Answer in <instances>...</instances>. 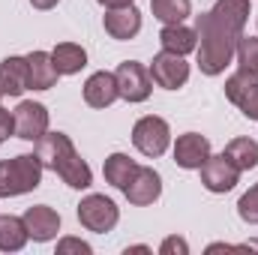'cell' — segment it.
Listing matches in <instances>:
<instances>
[{
    "instance_id": "cell-1",
    "label": "cell",
    "mask_w": 258,
    "mask_h": 255,
    "mask_svg": "<svg viewBox=\"0 0 258 255\" xmlns=\"http://www.w3.org/2000/svg\"><path fill=\"white\" fill-rule=\"evenodd\" d=\"M249 0H216L210 12L195 18L198 33V69L204 75H222L225 66L234 60L237 42L249 21Z\"/></svg>"
},
{
    "instance_id": "cell-2",
    "label": "cell",
    "mask_w": 258,
    "mask_h": 255,
    "mask_svg": "<svg viewBox=\"0 0 258 255\" xmlns=\"http://www.w3.org/2000/svg\"><path fill=\"white\" fill-rule=\"evenodd\" d=\"M36 156H39V162L45 168H51L66 186H72V189H87L93 183L90 165L75 153L69 135H63V132H45L36 141Z\"/></svg>"
},
{
    "instance_id": "cell-3",
    "label": "cell",
    "mask_w": 258,
    "mask_h": 255,
    "mask_svg": "<svg viewBox=\"0 0 258 255\" xmlns=\"http://www.w3.org/2000/svg\"><path fill=\"white\" fill-rule=\"evenodd\" d=\"M45 165L36 153H18L12 159H0V198H15L33 192L42 183Z\"/></svg>"
},
{
    "instance_id": "cell-4",
    "label": "cell",
    "mask_w": 258,
    "mask_h": 255,
    "mask_svg": "<svg viewBox=\"0 0 258 255\" xmlns=\"http://www.w3.org/2000/svg\"><path fill=\"white\" fill-rule=\"evenodd\" d=\"M120 219V210L111 198L105 195H87L81 198L78 204V222L87 228V231H96V234H108Z\"/></svg>"
},
{
    "instance_id": "cell-5",
    "label": "cell",
    "mask_w": 258,
    "mask_h": 255,
    "mask_svg": "<svg viewBox=\"0 0 258 255\" xmlns=\"http://www.w3.org/2000/svg\"><path fill=\"white\" fill-rule=\"evenodd\" d=\"M132 144H135L144 156L156 159V156H162V153L168 150V144H171V129H168V123H165L162 117L147 114V117H141V120L132 126Z\"/></svg>"
},
{
    "instance_id": "cell-6",
    "label": "cell",
    "mask_w": 258,
    "mask_h": 255,
    "mask_svg": "<svg viewBox=\"0 0 258 255\" xmlns=\"http://www.w3.org/2000/svg\"><path fill=\"white\" fill-rule=\"evenodd\" d=\"M225 96L243 111V117L258 120V72L240 66V69L225 81Z\"/></svg>"
},
{
    "instance_id": "cell-7",
    "label": "cell",
    "mask_w": 258,
    "mask_h": 255,
    "mask_svg": "<svg viewBox=\"0 0 258 255\" xmlns=\"http://www.w3.org/2000/svg\"><path fill=\"white\" fill-rule=\"evenodd\" d=\"M114 78H117V90L126 102H144L153 90V78H150L147 66L138 60H123L114 69Z\"/></svg>"
},
{
    "instance_id": "cell-8",
    "label": "cell",
    "mask_w": 258,
    "mask_h": 255,
    "mask_svg": "<svg viewBox=\"0 0 258 255\" xmlns=\"http://www.w3.org/2000/svg\"><path fill=\"white\" fill-rule=\"evenodd\" d=\"M198 171H201L204 189H210V192H231L237 186V180H240V168H237L225 153H219V156L210 153Z\"/></svg>"
},
{
    "instance_id": "cell-9",
    "label": "cell",
    "mask_w": 258,
    "mask_h": 255,
    "mask_svg": "<svg viewBox=\"0 0 258 255\" xmlns=\"http://www.w3.org/2000/svg\"><path fill=\"white\" fill-rule=\"evenodd\" d=\"M147 72H150L153 84H159V87H165V90H177V87H183L186 78H189V63H186L180 54L159 51V54L150 60Z\"/></svg>"
},
{
    "instance_id": "cell-10",
    "label": "cell",
    "mask_w": 258,
    "mask_h": 255,
    "mask_svg": "<svg viewBox=\"0 0 258 255\" xmlns=\"http://www.w3.org/2000/svg\"><path fill=\"white\" fill-rule=\"evenodd\" d=\"M15 135L24 138V141H39L45 132H48V108L42 102H21L15 111Z\"/></svg>"
},
{
    "instance_id": "cell-11",
    "label": "cell",
    "mask_w": 258,
    "mask_h": 255,
    "mask_svg": "<svg viewBox=\"0 0 258 255\" xmlns=\"http://www.w3.org/2000/svg\"><path fill=\"white\" fill-rule=\"evenodd\" d=\"M21 219H24V225H27L30 240H36V243H48V240H54L57 231H60V213H57L54 207H48V204H33V207H27Z\"/></svg>"
},
{
    "instance_id": "cell-12",
    "label": "cell",
    "mask_w": 258,
    "mask_h": 255,
    "mask_svg": "<svg viewBox=\"0 0 258 255\" xmlns=\"http://www.w3.org/2000/svg\"><path fill=\"white\" fill-rule=\"evenodd\" d=\"M123 195H126L129 204H135V207H147V204H153V201L162 195V177H159L153 168L138 165V171L132 174V180L126 183Z\"/></svg>"
},
{
    "instance_id": "cell-13",
    "label": "cell",
    "mask_w": 258,
    "mask_h": 255,
    "mask_svg": "<svg viewBox=\"0 0 258 255\" xmlns=\"http://www.w3.org/2000/svg\"><path fill=\"white\" fill-rule=\"evenodd\" d=\"M120 96V90H117V78H114V72H93L87 81H84V102L90 105V108H108L114 99Z\"/></svg>"
},
{
    "instance_id": "cell-14",
    "label": "cell",
    "mask_w": 258,
    "mask_h": 255,
    "mask_svg": "<svg viewBox=\"0 0 258 255\" xmlns=\"http://www.w3.org/2000/svg\"><path fill=\"white\" fill-rule=\"evenodd\" d=\"M210 156V141L198 132H186L174 144V162L180 168H201L204 159Z\"/></svg>"
},
{
    "instance_id": "cell-15",
    "label": "cell",
    "mask_w": 258,
    "mask_h": 255,
    "mask_svg": "<svg viewBox=\"0 0 258 255\" xmlns=\"http://www.w3.org/2000/svg\"><path fill=\"white\" fill-rule=\"evenodd\" d=\"M60 72L48 51H30L27 54V84L30 90H51L57 84Z\"/></svg>"
},
{
    "instance_id": "cell-16",
    "label": "cell",
    "mask_w": 258,
    "mask_h": 255,
    "mask_svg": "<svg viewBox=\"0 0 258 255\" xmlns=\"http://www.w3.org/2000/svg\"><path fill=\"white\" fill-rule=\"evenodd\" d=\"M105 33L111 39H132L141 30V12L135 6H120V9H108L105 12Z\"/></svg>"
},
{
    "instance_id": "cell-17",
    "label": "cell",
    "mask_w": 258,
    "mask_h": 255,
    "mask_svg": "<svg viewBox=\"0 0 258 255\" xmlns=\"http://www.w3.org/2000/svg\"><path fill=\"white\" fill-rule=\"evenodd\" d=\"M27 57H6L0 63V90L3 96H21L27 90Z\"/></svg>"
},
{
    "instance_id": "cell-18",
    "label": "cell",
    "mask_w": 258,
    "mask_h": 255,
    "mask_svg": "<svg viewBox=\"0 0 258 255\" xmlns=\"http://www.w3.org/2000/svg\"><path fill=\"white\" fill-rule=\"evenodd\" d=\"M159 42H162V51L186 57L189 51L198 48V33L189 30V27H183V24H165L159 30Z\"/></svg>"
},
{
    "instance_id": "cell-19",
    "label": "cell",
    "mask_w": 258,
    "mask_h": 255,
    "mask_svg": "<svg viewBox=\"0 0 258 255\" xmlns=\"http://www.w3.org/2000/svg\"><path fill=\"white\" fill-rule=\"evenodd\" d=\"M30 240L24 219L18 216H0V252H21L24 243Z\"/></svg>"
},
{
    "instance_id": "cell-20",
    "label": "cell",
    "mask_w": 258,
    "mask_h": 255,
    "mask_svg": "<svg viewBox=\"0 0 258 255\" xmlns=\"http://www.w3.org/2000/svg\"><path fill=\"white\" fill-rule=\"evenodd\" d=\"M135 171H138V162L129 159L126 153H111V156L105 159V165H102V174H105V180H108L114 189H126V183L132 180Z\"/></svg>"
},
{
    "instance_id": "cell-21",
    "label": "cell",
    "mask_w": 258,
    "mask_h": 255,
    "mask_svg": "<svg viewBox=\"0 0 258 255\" xmlns=\"http://www.w3.org/2000/svg\"><path fill=\"white\" fill-rule=\"evenodd\" d=\"M51 60H54L60 75H75V72H81L87 66V51L81 45H75V42H60V45H54Z\"/></svg>"
},
{
    "instance_id": "cell-22",
    "label": "cell",
    "mask_w": 258,
    "mask_h": 255,
    "mask_svg": "<svg viewBox=\"0 0 258 255\" xmlns=\"http://www.w3.org/2000/svg\"><path fill=\"white\" fill-rule=\"evenodd\" d=\"M222 153H225L240 171H249V168L258 165V141H252V138H231Z\"/></svg>"
},
{
    "instance_id": "cell-23",
    "label": "cell",
    "mask_w": 258,
    "mask_h": 255,
    "mask_svg": "<svg viewBox=\"0 0 258 255\" xmlns=\"http://www.w3.org/2000/svg\"><path fill=\"white\" fill-rule=\"evenodd\" d=\"M150 9L162 24H183L192 12V0H150Z\"/></svg>"
},
{
    "instance_id": "cell-24",
    "label": "cell",
    "mask_w": 258,
    "mask_h": 255,
    "mask_svg": "<svg viewBox=\"0 0 258 255\" xmlns=\"http://www.w3.org/2000/svg\"><path fill=\"white\" fill-rule=\"evenodd\" d=\"M237 60L243 69L258 72V36H240L237 42Z\"/></svg>"
},
{
    "instance_id": "cell-25",
    "label": "cell",
    "mask_w": 258,
    "mask_h": 255,
    "mask_svg": "<svg viewBox=\"0 0 258 255\" xmlns=\"http://www.w3.org/2000/svg\"><path fill=\"white\" fill-rule=\"evenodd\" d=\"M237 216H240L243 222H249V225H258V183L249 192L240 195V201H237Z\"/></svg>"
},
{
    "instance_id": "cell-26",
    "label": "cell",
    "mask_w": 258,
    "mask_h": 255,
    "mask_svg": "<svg viewBox=\"0 0 258 255\" xmlns=\"http://www.w3.org/2000/svg\"><path fill=\"white\" fill-rule=\"evenodd\" d=\"M90 255V243H84V240H78V237H63L60 243H57V255Z\"/></svg>"
},
{
    "instance_id": "cell-27",
    "label": "cell",
    "mask_w": 258,
    "mask_h": 255,
    "mask_svg": "<svg viewBox=\"0 0 258 255\" xmlns=\"http://www.w3.org/2000/svg\"><path fill=\"white\" fill-rule=\"evenodd\" d=\"M159 252L162 255H189V243L183 240V237H165L162 240V246H159Z\"/></svg>"
},
{
    "instance_id": "cell-28",
    "label": "cell",
    "mask_w": 258,
    "mask_h": 255,
    "mask_svg": "<svg viewBox=\"0 0 258 255\" xmlns=\"http://www.w3.org/2000/svg\"><path fill=\"white\" fill-rule=\"evenodd\" d=\"M9 135H15V117H12V111H6V108L0 105V144H3Z\"/></svg>"
},
{
    "instance_id": "cell-29",
    "label": "cell",
    "mask_w": 258,
    "mask_h": 255,
    "mask_svg": "<svg viewBox=\"0 0 258 255\" xmlns=\"http://www.w3.org/2000/svg\"><path fill=\"white\" fill-rule=\"evenodd\" d=\"M105 9H120V6H132L135 0H99Z\"/></svg>"
},
{
    "instance_id": "cell-30",
    "label": "cell",
    "mask_w": 258,
    "mask_h": 255,
    "mask_svg": "<svg viewBox=\"0 0 258 255\" xmlns=\"http://www.w3.org/2000/svg\"><path fill=\"white\" fill-rule=\"evenodd\" d=\"M30 3H33L36 9H54V6H57L60 0H30Z\"/></svg>"
},
{
    "instance_id": "cell-31",
    "label": "cell",
    "mask_w": 258,
    "mask_h": 255,
    "mask_svg": "<svg viewBox=\"0 0 258 255\" xmlns=\"http://www.w3.org/2000/svg\"><path fill=\"white\" fill-rule=\"evenodd\" d=\"M129 252H150V246H126V255Z\"/></svg>"
},
{
    "instance_id": "cell-32",
    "label": "cell",
    "mask_w": 258,
    "mask_h": 255,
    "mask_svg": "<svg viewBox=\"0 0 258 255\" xmlns=\"http://www.w3.org/2000/svg\"><path fill=\"white\" fill-rule=\"evenodd\" d=\"M0 99H3V90H0Z\"/></svg>"
}]
</instances>
